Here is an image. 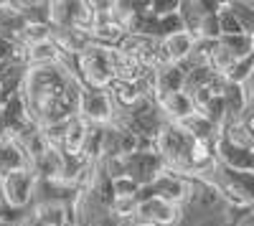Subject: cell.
Wrapping results in <instances>:
<instances>
[{
    "label": "cell",
    "mask_w": 254,
    "mask_h": 226,
    "mask_svg": "<svg viewBox=\"0 0 254 226\" xmlns=\"http://www.w3.org/2000/svg\"><path fill=\"white\" fill-rule=\"evenodd\" d=\"M20 94L26 99L31 119L38 127L66 122L79 114L81 84L64 64L28 69Z\"/></svg>",
    "instance_id": "1"
},
{
    "label": "cell",
    "mask_w": 254,
    "mask_h": 226,
    "mask_svg": "<svg viewBox=\"0 0 254 226\" xmlns=\"http://www.w3.org/2000/svg\"><path fill=\"white\" fill-rule=\"evenodd\" d=\"M196 180L206 183L211 191L226 198L234 209L252 206L254 203V173H249V170H234V168L221 166V163H214L211 170Z\"/></svg>",
    "instance_id": "2"
},
{
    "label": "cell",
    "mask_w": 254,
    "mask_h": 226,
    "mask_svg": "<svg viewBox=\"0 0 254 226\" xmlns=\"http://www.w3.org/2000/svg\"><path fill=\"white\" fill-rule=\"evenodd\" d=\"M196 191V180L193 178H186L176 170H165L160 173L150 186L140 188L137 193V201H145V198H163L168 203H176V206H188L190 196Z\"/></svg>",
    "instance_id": "3"
},
{
    "label": "cell",
    "mask_w": 254,
    "mask_h": 226,
    "mask_svg": "<svg viewBox=\"0 0 254 226\" xmlns=\"http://www.w3.org/2000/svg\"><path fill=\"white\" fill-rule=\"evenodd\" d=\"M120 166H122V175H130L140 188L150 186V183H153L160 173L168 170L165 160H163V155L155 150V145H153V148H142V145H140L135 153L120 158Z\"/></svg>",
    "instance_id": "4"
},
{
    "label": "cell",
    "mask_w": 254,
    "mask_h": 226,
    "mask_svg": "<svg viewBox=\"0 0 254 226\" xmlns=\"http://www.w3.org/2000/svg\"><path fill=\"white\" fill-rule=\"evenodd\" d=\"M36 173L31 168H20L3 175V193L8 206L18 214H33V198H36Z\"/></svg>",
    "instance_id": "5"
},
{
    "label": "cell",
    "mask_w": 254,
    "mask_h": 226,
    "mask_svg": "<svg viewBox=\"0 0 254 226\" xmlns=\"http://www.w3.org/2000/svg\"><path fill=\"white\" fill-rule=\"evenodd\" d=\"M115 99L110 89H94V87H81L79 94V117L87 125H112L115 122Z\"/></svg>",
    "instance_id": "6"
},
{
    "label": "cell",
    "mask_w": 254,
    "mask_h": 226,
    "mask_svg": "<svg viewBox=\"0 0 254 226\" xmlns=\"http://www.w3.org/2000/svg\"><path fill=\"white\" fill-rule=\"evenodd\" d=\"M183 219V206L168 203L163 198H145L140 201L132 224L140 226H178Z\"/></svg>",
    "instance_id": "7"
},
{
    "label": "cell",
    "mask_w": 254,
    "mask_h": 226,
    "mask_svg": "<svg viewBox=\"0 0 254 226\" xmlns=\"http://www.w3.org/2000/svg\"><path fill=\"white\" fill-rule=\"evenodd\" d=\"M214 150H216V163H221V166L234 168V170H249V173H254V148L239 145V142H234L231 137H226L221 132Z\"/></svg>",
    "instance_id": "8"
},
{
    "label": "cell",
    "mask_w": 254,
    "mask_h": 226,
    "mask_svg": "<svg viewBox=\"0 0 254 226\" xmlns=\"http://www.w3.org/2000/svg\"><path fill=\"white\" fill-rule=\"evenodd\" d=\"M140 148V140L127 130L120 122L104 125V145H102V160H112V158H125Z\"/></svg>",
    "instance_id": "9"
},
{
    "label": "cell",
    "mask_w": 254,
    "mask_h": 226,
    "mask_svg": "<svg viewBox=\"0 0 254 226\" xmlns=\"http://www.w3.org/2000/svg\"><path fill=\"white\" fill-rule=\"evenodd\" d=\"M115 49L125 56L140 61L147 69H153V71L158 69V41H153V38H145L137 33H125Z\"/></svg>",
    "instance_id": "10"
},
{
    "label": "cell",
    "mask_w": 254,
    "mask_h": 226,
    "mask_svg": "<svg viewBox=\"0 0 254 226\" xmlns=\"http://www.w3.org/2000/svg\"><path fill=\"white\" fill-rule=\"evenodd\" d=\"M3 119H5V135L13 137V140H18L20 135H26L28 130L38 127L36 122L31 119V114H28L23 94H15L13 99H8L3 105Z\"/></svg>",
    "instance_id": "11"
},
{
    "label": "cell",
    "mask_w": 254,
    "mask_h": 226,
    "mask_svg": "<svg viewBox=\"0 0 254 226\" xmlns=\"http://www.w3.org/2000/svg\"><path fill=\"white\" fill-rule=\"evenodd\" d=\"M186 87V66L183 64H163L153 71V94L155 99L173 94V92H183Z\"/></svg>",
    "instance_id": "12"
},
{
    "label": "cell",
    "mask_w": 254,
    "mask_h": 226,
    "mask_svg": "<svg viewBox=\"0 0 254 226\" xmlns=\"http://www.w3.org/2000/svg\"><path fill=\"white\" fill-rule=\"evenodd\" d=\"M158 107L165 114V119L173 122V125H181L183 119H188L190 114H196L193 99H190V94H186V92H173V94L160 97L158 99Z\"/></svg>",
    "instance_id": "13"
},
{
    "label": "cell",
    "mask_w": 254,
    "mask_h": 226,
    "mask_svg": "<svg viewBox=\"0 0 254 226\" xmlns=\"http://www.w3.org/2000/svg\"><path fill=\"white\" fill-rule=\"evenodd\" d=\"M221 99H224V107H226V125L229 122H242V117L249 112V99L242 84H231L226 81L224 89H221Z\"/></svg>",
    "instance_id": "14"
},
{
    "label": "cell",
    "mask_w": 254,
    "mask_h": 226,
    "mask_svg": "<svg viewBox=\"0 0 254 226\" xmlns=\"http://www.w3.org/2000/svg\"><path fill=\"white\" fill-rule=\"evenodd\" d=\"M20 168H31V160L26 150L18 145L13 137H0V175L20 170Z\"/></svg>",
    "instance_id": "15"
},
{
    "label": "cell",
    "mask_w": 254,
    "mask_h": 226,
    "mask_svg": "<svg viewBox=\"0 0 254 226\" xmlns=\"http://www.w3.org/2000/svg\"><path fill=\"white\" fill-rule=\"evenodd\" d=\"M26 26H28L26 18L20 15V10L15 8L13 0H3V3H0V36L18 44V38L26 31Z\"/></svg>",
    "instance_id": "16"
},
{
    "label": "cell",
    "mask_w": 254,
    "mask_h": 226,
    "mask_svg": "<svg viewBox=\"0 0 254 226\" xmlns=\"http://www.w3.org/2000/svg\"><path fill=\"white\" fill-rule=\"evenodd\" d=\"M181 127H183L190 137H193L196 142H206V145H216V140H219V135H221V130L214 125V122H208L201 112H196V114H190L188 119H183Z\"/></svg>",
    "instance_id": "17"
},
{
    "label": "cell",
    "mask_w": 254,
    "mask_h": 226,
    "mask_svg": "<svg viewBox=\"0 0 254 226\" xmlns=\"http://www.w3.org/2000/svg\"><path fill=\"white\" fill-rule=\"evenodd\" d=\"M28 26H49L51 28V3L46 0H13Z\"/></svg>",
    "instance_id": "18"
},
{
    "label": "cell",
    "mask_w": 254,
    "mask_h": 226,
    "mask_svg": "<svg viewBox=\"0 0 254 226\" xmlns=\"http://www.w3.org/2000/svg\"><path fill=\"white\" fill-rule=\"evenodd\" d=\"M71 219V206L64 203H41L33 206V221L38 226H64Z\"/></svg>",
    "instance_id": "19"
},
{
    "label": "cell",
    "mask_w": 254,
    "mask_h": 226,
    "mask_svg": "<svg viewBox=\"0 0 254 226\" xmlns=\"http://www.w3.org/2000/svg\"><path fill=\"white\" fill-rule=\"evenodd\" d=\"M87 132H89V125L76 114V117L69 122V130H66V137H64L61 153H81L84 140H87Z\"/></svg>",
    "instance_id": "20"
},
{
    "label": "cell",
    "mask_w": 254,
    "mask_h": 226,
    "mask_svg": "<svg viewBox=\"0 0 254 226\" xmlns=\"http://www.w3.org/2000/svg\"><path fill=\"white\" fill-rule=\"evenodd\" d=\"M178 15H181V20H183L186 31H188L190 36H196L206 13H203V8H201V0H181Z\"/></svg>",
    "instance_id": "21"
},
{
    "label": "cell",
    "mask_w": 254,
    "mask_h": 226,
    "mask_svg": "<svg viewBox=\"0 0 254 226\" xmlns=\"http://www.w3.org/2000/svg\"><path fill=\"white\" fill-rule=\"evenodd\" d=\"M219 44L234 56L237 61L239 58H247V56H254V36H247V33H237V36H224Z\"/></svg>",
    "instance_id": "22"
},
{
    "label": "cell",
    "mask_w": 254,
    "mask_h": 226,
    "mask_svg": "<svg viewBox=\"0 0 254 226\" xmlns=\"http://www.w3.org/2000/svg\"><path fill=\"white\" fill-rule=\"evenodd\" d=\"M226 5L237 15L242 31L247 36H254V5H252V0H226Z\"/></svg>",
    "instance_id": "23"
},
{
    "label": "cell",
    "mask_w": 254,
    "mask_h": 226,
    "mask_svg": "<svg viewBox=\"0 0 254 226\" xmlns=\"http://www.w3.org/2000/svg\"><path fill=\"white\" fill-rule=\"evenodd\" d=\"M252 71H254V56H247V58H239L237 64L229 69V74L224 79L231 81V84H244V81L252 76Z\"/></svg>",
    "instance_id": "24"
},
{
    "label": "cell",
    "mask_w": 254,
    "mask_h": 226,
    "mask_svg": "<svg viewBox=\"0 0 254 226\" xmlns=\"http://www.w3.org/2000/svg\"><path fill=\"white\" fill-rule=\"evenodd\" d=\"M219 26H221V38L224 36H237V33H244L242 26H239V20L237 15L229 10V5L224 3V8L219 10Z\"/></svg>",
    "instance_id": "25"
},
{
    "label": "cell",
    "mask_w": 254,
    "mask_h": 226,
    "mask_svg": "<svg viewBox=\"0 0 254 226\" xmlns=\"http://www.w3.org/2000/svg\"><path fill=\"white\" fill-rule=\"evenodd\" d=\"M112 188H115V198H132L140 193V186L130 178V175H120L112 180Z\"/></svg>",
    "instance_id": "26"
},
{
    "label": "cell",
    "mask_w": 254,
    "mask_h": 226,
    "mask_svg": "<svg viewBox=\"0 0 254 226\" xmlns=\"http://www.w3.org/2000/svg\"><path fill=\"white\" fill-rule=\"evenodd\" d=\"M183 31H186V26H183V20H181L178 13H171V15L160 18V41L163 38H171L176 33H183Z\"/></svg>",
    "instance_id": "27"
},
{
    "label": "cell",
    "mask_w": 254,
    "mask_h": 226,
    "mask_svg": "<svg viewBox=\"0 0 254 226\" xmlns=\"http://www.w3.org/2000/svg\"><path fill=\"white\" fill-rule=\"evenodd\" d=\"M181 8V0H150V10L158 15V18H165L171 13H178Z\"/></svg>",
    "instance_id": "28"
},
{
    "label": "cell",
    "mask_w": 254,
    "mask_h": 226,
    "mask_svg": "<svg viewBox=\"0 0 254 226\" xmlns=\"http://www.w3.org/2000/svg\"><path fill=\"white\" fill-rule=\"evenodd\" d=\"M15 54H18V44H13V41H8V38L0 36V64H3V61H8V58H13Z\"/></svg>",
    "instance_id": "29"
},
{
    "label": "cell",
    "mask_w": 254,
    "mask_h": 226,
    "mask_svg": "<svg viewBox=\"0 0 254 226\" xmlns=\"http://www.w3.org/2000/svg\"><path fill=\"white\" fill-rule=\"evenodd\" d=\"M0 137H5V119H3V107H0Z\"/></svg>",
    "instance_id": "30"
},
{
    "label": "cell",
    "mask_w": 254,
    "mask_h": 226,
    "mask_svg": "<svg viewBox=\"0 0 254 226\" xmlns=\"http://www.w3.org/2000/svg\"><path fill=\"white\" fill-rule=\"evenodd\" d=\"M64 226H79V224H76L74 219H69V221H66V224H64Z\"/></svg>",
    "instance_id": "31"
},
{
    "label": "cell",
    "mask_w": 254,
    "mask_h": 226,
    "mask_svg": "<svg viewBox=\"0 0 254 226\" xmlns=\"http://www.w3.org/2000/svg\"><path fill=\"white\" fill-rule=\"evenodd\" d=\"M122 226H140V224H132V221H130V224H122Z\"/></svg>",
    "instance_id": "32"
},
{
    "label": "cell",
    "mask_w": 254,
    "mask_h": 226,
    "mask_svg": "<svg viewBox=\"0 0 254 226\" xmlns=\"http://www.w3.org/2000/svg\"><path fill=\"white\" fill-rule=\"evenodd\" d=\"M0 3H3V0H0Z\"/></svg>",
    "instance_id": "33"
},
{
    "label": "cell",
    "mask_w": 254,
    "mask_h": 226,
    "mask_svg": "<svg viewBox=\"0 0 254 226\" xmlns=\"http://www.w3.org/2000/svg\"><path fill=\"white\" fill-rule=\"evenodd\" d=\"M252 206H254V203H252Z\"/></svg>",
    "instance_id": "34"
}]
</instances>
